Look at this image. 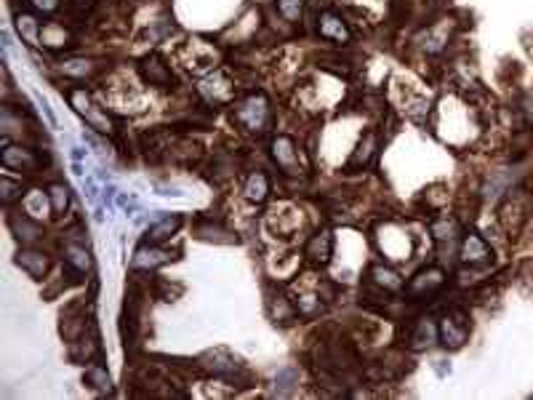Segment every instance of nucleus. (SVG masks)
<instances>
[{"instance_id": "obj_30", "label": "nucleus", "mask_w": 533, "mask_h": 400, "mask_svg": "<svg viewBox=\"0 0 533 400\" xmlns=\"http://www.w3.org/2000/svg\"><path fill=\"white\" fill-rule=\"evenodd\" d=\"M29 6L40 13H53L59 8V0H29Z\"/></svg>"}, {"instance_id": "obj_26", "label": "nucleus", "mask_w": 533, "mask_h": 400, "mask_svg": "<svg viewBox=\"0 0 533 400\" xmlns=\"http://www.w3.org/2000/svg\"><path fill=\"white\" fill-rule=\"evenodd\" d=\"M62 69H65V75H78V78H86V75H91L93 72V65L91 62H83V59H72V62L62 65Z\"/></svg>"}, {"instance_id": "obj_17", "label": "nucleus", "mask_w": 533, "mask_h": 400, "mask_svg": "<svg viewBox=\"0 0 533 400\" xmlns=\"http://www.w3.org/2000/svg\"><path fill=\"white\" fill-rule=\"evenodd\" d=\"M65 259H67V265L72 267L75 272H80V275H86V272L91 269V256H88V251H86L83 246L69 243L65 248Z\"/></svg>"}, {"instance_id": "obj_14", "label": "nucleus", "mask_w": 533, "mask_h": 400, "mask_svg": "<svg viewBox=\"0 0 533 400\" xmlns=\"http://www.w3.org/2000/svg\"><path fill=\"white\" fill-rule=\"evenodd\" d=\"M16 262L25 267L32 278H43L46 269H48V256L40 251H19V259H16Z\"/></svg>"}, {"instance_id": "obj_6", "label": "nucleus", "mask_w": 533, "mask_h": 400, "mask_svg": "<svg viewBox=\"0 0 533 400\" xmlns=\"http://www.w3.org/2000/svg\"><path fill=\"white\" fill-rule=\"evenodd\" d=\"M166 262H171V251L158 248L155 243H147L133 253V267L136 269H155V267L166 265Z\"/></svg>"}, {"instance_id": "obj_28", "label": "nucleus", "mask_w": 533, "mask_h": 400, "mask_svg": "<svg viewBox=\"0 0 533 400\" xmlns=\"http://www.w3.org/2000/svg\"><path fill=\"white\" fill-rule=\"evenodd\" d=\"M0 189H3V195H0V198H3V203H6V206H8V203H13L16 198H22V192H25V189H22V185L11 182L8 176L0 182Z\"/></svg>"}, {"instance_id": "obj_32", "label": "nucleus", "mask_w": 533, "mask_h": 400, "mask_svg": "<svg viewBox=\"0 0 533 400\" xmlns=\"http://www.w3.org/2000/svg\"><path fill=\"white\" fill-rule=\"evenodd\" d=\"M525 109H528V118L533 120V102H531V99H528V102H525Z\"/></svg>"}, {"instance_id": "obj_15", "label": "nucleus", "mask_w": 533, "mask_h": 400, "mask_svg": "<svg viewBox=\"0 0 533 400\" xmlns=\"http://www.w3.org/2000/svg\"><path fill=\"white\" fill-rule=\"evenodd\" d=\"M376 133L368 131L363 136V142L358 145V149L352 152V158H349V168H360V166H368V160L373 158V152H376Z\"/></svg>"}, {"instance_id": "obj_11", "label": "nucleus", "mask_w": 533, "mask_h": 400, "mask_svg": "<svg viewBox=\"0 0 533 400\" xmlns=\"http://www.w3.org/2000/svg\"><path fill=\"white\" fill-rule=\"evenodd\" d=\"M333 253V235L331 229H320L315 238L309 240V246H306V256L312 259V262H320V265H325L328 259H331Z\"/></svg>"}, {"instance_id": "obj_2", "label": "nucleus", "mask_w": 533, "mask_h": 400, "mask_svg": "<svg viewBox=\"0 0 533 400\" xmlns=\"http://www.w3.org/2000/svg\"><path fill=\"white\" fill-rule=\"evenodd\" d=\"M466 333L469 328H466V318L461 312H451L440 320V342L445 349H459L466 342Z\"/></svg>"}, {"instance_id": "obj_12", "label": "nucleus", "mask_w": 533, "mask_h": 400, "mask_svg": "<svg viewBox=\"0 0 533 400\" xmlns=\"http://www.w3.org/2000/svg\"><path fill=\"white\" fill-rule=\"evenodd\" d=\"M182 227V216L179 213H173V216H163V219H158L155 225L147 229V243H163V240H168Z\"/></svg>"}, {"instance_id": "obj_7", "label": "nucleus", "mask_w": 533, "mask_h": 400, "mask_svg": "<svg viewBox=\"0 0 533 400\" xmlns=\"http://www.w3.org/2000/svg\"><path fill=\"white\" fill-rule=\"evenodd\" d=\"M443 272H440L438 267H429V269H421L416 278L408 283V293L411 296H424V293H432L438 291L440 286H443Z\"/></svg>"}, {"instance_id": "obj_19", "label": "nucleus", "mask_w": 533, "mask_h": 400, "mask_svg": "<svg viewBox=\"0 0 533 400\" xmlns=\"http://www.w3.org/2000/svg\"><path fill=\"white\" fill-rule=\"evenodd\" d=\"M16 29H19V35L25 38V43H29V46H38L40 27H38V22L29 16V13H19V16H16Z\"/></svg>"}, {"instance_id": "obj_9", "label": "nucleus", "mask_w": 533, "mask_h": 400, "mask_svg": "<svg viewBox=\"0 0 533 400\" xmlns=\"http://www.w3.org/2000/svg\"><path fill=\"white\" fill-rule=\"evenodd\" d=\"M493 253L488 248V243L475 235V232H469L464 238V248H461V259H464L466 265H483V262H488Z\"/></svg>"}, {"instance_id": "obj_22", "label": "nucleus", "mask_w": 533, "mask_h": 400, "mask_svg": "<svg viewBox=\"0 0 533 400\" xmlns=\"http://www.w3.org/2000/svg\"><path fill=\"white\" fill-rule=\"evenodd\" d=\"M48 200H51L53 213H65L69 206V189L65 185H51L48 187Z\"/></svg>"}, {"instance_id": "obj_24", "label": "nucleus", "mask_w": 533, "mask_h": 400, "mask_svg": "<svg viewBox=\"0 0 533 400\" xmlns=\"http://www.w3.org/2000/svg\"><path fill=\"white\" fill-rule=\"evenodd\" d=\"M512 182H515V173L504 168V171H499L491 182L485 185V195H488V198H496V195H501V189H506Z\"/></svg>"}, {"instance_id": "obj_16", "label": "nucleus", "mask_w": 533, "mask_h": 400, "mask_svg": "<svg viewBox=\"0 0 533 400\" xmlns=\"http://www.w3.org/2000/svg\"><path fill=\"white\" fill-rule=\"evenodd\" d=\"M11 229L22 243H32V240L40 238V225L35 219H29V216H13Z\"/></svg>"}, {"instance_id": "obj_29", "label": "nucleus", "mask_w": 533, "mask_h": 400, "mask_svg": "<svg viewBox=\"0 0 533 400\" xmlns=\"http://www.w3.org/2000/svg\"><path fill=\"white\" fill-rule=\"evenodd\" d=\"M118 206L128 213V216H133V213L139 211V200L133 198V195H118Z\"/></svg>"}, {"instance_id": "obj_20", "label": "nucleus", "mask_w": 533, "mask_h": 400, "mask_svg": "<svg viewBox=\"0 0 533 400\" xmlns=\"http://www.w3.org/2000/svg\"><path fill=\"white\" fill-rule=\"evenodd\" d=\"M429 229H432L435 240H453V238H456V232H459V225H456V219H448V216H443V219H435Z\"/></svg>"}, {"instance_id": "obj_21", "label": "nucleus", "mask_w": 533, "mask_h": 400, "mask_svg": "<svg viewBox=\"0 0 533 400\" xmlns=\"http://www.w3.org/2000/svg\"><path fill=\"white\" fill-rule=\"evenodd\" d=\"M86 385L93 387V389H99V392H109V373H107V368H102V366H91L88 371H86Z\"/></svg>"}, {"instance_id": "obj_5", "label": "nucleus", "mask_w": 533, "mask_h": 400, "mask_svg": "<svg viewBox=\"0 0 533 400\" xmlns=\"http://www.w3.org/2000/svg\"><path fill=\"white\" fill-rule=\"evenodd\" d=\"M272 158H275V163H278L285 173H299V158H296L293 139L278 136V139L272 142Z\"/></svg>"}, {"instance_id": "obj_13", "label": "nucleus", "mask_w": 533, "mask_h": 400, "mask_svg": "<svg viewBox=\"0 0 533 400\" xmlns=\"http://www.w3.org/2000/svg\"><path fill=\"white\" fill-rule=\"evenodd\" d=\"M371 278L373 283H376L379 288H384V291H400V288H403V278H400L392 267H384V265L371 267Z\"/></svg>"}, {"instance_id": "obj_27", "label": "nucleus", "mask_w": 533, "mask_h": 400, "mask_svg": "<svg viewBox=\"0 0 533 400\" xmlns=\"http://www.w3.org/2000/svg\"><path fill=\"white\" fill-rule=\"evenodd\" d=\"M278 8L288 22H299V16H302V0H278Z\"/></svg>"}, {"instance_id": "obj_18", "label": "nucleus", "mask_w": 533, "mask_h": 400, "mask_svg": "<svg viewBox=\"0 0 533 400\" xmlns=\"http://www.w3.org/2000/svg\"><path fill=\"white\" fill-rule=\"evenodd\" d=\"M266 192H269V179H266V173L256 171L248 176V182H245V198L251 200V203H262L266 198Z\"/></svg>"}, {"instance_id": "obj_23", "label": "nucleus", "mask_w": 533, "mask_h": 400, "mask_svg": "<svg viewBox=\"0 0 533 400\" xmlns=\"http://www.w3.org/2000/svg\"><path fill=\"white\" fill-rule=\"evenodd\" d=\"M435 342V326L429 323V320H421L419 323V328H416V333H413V349H424V347H429Z\"/></svg>"}, {"instance_id": "obj_1", "label": "nucleus", "mask_w": 533, "mask_h": 400, "mask_svg": "<svg viewBox=\"0 0 533 400\" xmlns=\"http://www.w3.org/2000/svg\"><path fill=\"white\" fill-rule=\"evenodd\" d=\"M235 120L245 131H264L266 120H269V105H266L264 93L245 96L235 109Z\"/></svg>"}, {"instance_id": "obj_3", "label": "nucleus", "mask_w": 533, "mask_h": 400, "mask_svg": "<svg viewBox=\"0 0 533 400\" xmlns=\"http://www.w3.org/2000/svg\"><path fill=\"white\" fill-rule=\"evenodd\" d=\"M3 166L6 168H11V171H35L38 168V155L32 152V149H27V147H6L3 149Z\"/></svg>"}, {"instance_id": "obj_10", "label": "nucleus", "mask_w": 533, "mask_h": 400, "mask_svg": "<svg viewBox=\"0 0 533 400\" xmlns=\"http://www.w3.org/2000/svg\"><path fill=\"white\" fill-rule=\"evenodd\" d=\"M142 75L149 86H168L171 83V69L163 65V59L155 56V53H149L144 62H142Z\"/></svg>"}, {"instance_id": "obj_4", "label": "nucleus", "mask_w": 533, "mask_h": 400, "mask_svg": "<svg viewBox=\"0 0 533 400\" xmlns=\"http://www.w3.org/2000/svg\"><path fill=\"white\" fill-rule=\"evenodd\" d=\"M203 366H205L213 376L227 379V382H232L240 371V363L235 358H229L227 352H208V355H203Z\"/></svg>"}, {"instance_id": "obj_31", "label": "nucleus", "mask_w": 533, "mask_h": 400, "mask_svg": "<svg viewBox=\"0 0 533 400\" xmlns=\"http://www.w3.org/2000/svg\"><path fill=\"white\" fill-rule=\"evenodd\" d=\"M93 8V0H69V11L75 16H86Z\"/></svg>"}, {"instance_id": "obj_25", "label": "nucleus", "mask_w": 533, "mask_h": 400, "mask_svg": "<svg viewBox=\"0 0 533 400\" xmlns=\"http://www.w3.org/2000/svg\"><path fill=\"white\" fill-rule=\"evenodd\" d=\"M40 38H43L46 46H65L67 29L65 27H59V25H46L43 29H40Z\"/></svg>"}, {"instance_id": "obj_8", "label": "nucleus", "mask_w": 533, "mask_h": 400, "mask_svg": "<svg viewBox=\"0 0 533 400\" xmlns=\"http://www.w3.org/2000/svg\"><path fill=\"white\" fill-rule=\"evenodd\" d=\"M320 35L328 40H336V43H346L349 40V29L346 25L342 22V16H336L333 11H323L320 13Z\"/></svg>"}]
</instances>
